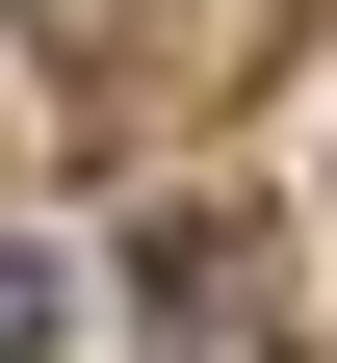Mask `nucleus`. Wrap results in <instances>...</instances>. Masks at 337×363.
Segmentation results:
<instances>
[{"instance_id":"obj_2","label":"nucleus","mask_w":337,"mask_h":363,"mask_svg":"<svg viewBox=\"0 0 337 363\" xmlns=\"http://www.w3.org/2000/svg\"><path fill=\"white\" fill-rule=\"evenodd\" d=\"M53 337H78V259H53V234H0V363H53Z\"/></svg>"},{"instance_id":"obj_1","label":"nucleus","mask_w":337,"mask_h":363,"mask_svg":"<svg viewBox=\"0 0 337 363\" xmlns=\"http://www.w3.org/2000/svg\"><path fill=\"white\" fill-rule=\"evenodd\" d=\"M130 286H156V363H285L260 234H233V208H156V234H130Z\"/></svg>"},{"instance_id":"obj_3","label":"nucleus","mask_w":337,"mask_h":363,"mask_svg":"<svg viewBox=\"0 0 337 363\" xmlns=\"http://www.w3.org/2000/svg\"><path fill=\"white\" fill-rule=\"evenodd\" d=\"M26 26L78 52V104H130V0H26Z\"/></svg>"}]
</instances>
